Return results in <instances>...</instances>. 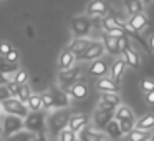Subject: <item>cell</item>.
<instances>
[{
	"label": "cell",
	"mask_w": 154,
	"mask_h": 141,
	"mask_svg": "<svg viewBox=\"0 0 154 141\" xmlns=\"http://www.w3.org/2000/svg\"><path fill=\"white\" fill-rule=\"evenodd\" d=\"M23 128V121H22L20 116L17 114H7L2 121V136L4 138H8L10 134L17 133Z\"/></svg>",
	"instance_id": "277c9868"
},
{
	"label": "cell",
	"mask_w": 154,
	"mask_h": 141,
	"mask_svg": "<svg viewBox=\"0 0 154 141\" xmlns=\"http://www.w3.org/2000/svg\"><path fill=\"white\" fill-rule=\"evenodd\" d=\"M104 141H106V139H104Z\"/></svg>",
	"instance_id": "11a10c76"
},
{
	"label": "cell",
	"mask_w": 154,
	"mask_h": 141,
	"mask_svg": "<svg viewBox=\"0 0 154 141\" xmlns=\"http://www.w3.org/2000/svg\"><path fill=\"white\" fill-rule=\"evenodd\" d=\"M118 123H119V128L123 131V134H128L134 128V120H118Z\"/></svg>",
	"instance_id": "836d02e7"
},
{
	"label": "cell",
	"mask_w": 154,
	"mask_h": 141,
	"mask_svg": "<svg viewBox=\"0 0 154 141\" xmlns=\"http://www.w3.org/2000/svg\"><path fill=\"white\" fill-rule=\"evenodd\" d=\"M128 134H129V141H147L151 138L147 130H137V128L131 130Z\"/></svg>",
	"instance_id": "d4e9b609"
},
{
	"label": "cell",
	"mask_w": 154,
	"mask_h": 141,
	"mask_svg": "<svg viewBox=\"0 0 154 141\" xmlns=\"http://www.w3.org/2000/svg\"><path fill=\"white\" fill-rule=\"evenodd\" d=\"M143 2H146V4H149V2H151V0H143Z\"/></svg>",
	"instance_id": "f907efd6"
},
{
	"label": "cell",
	"mask_w": 154,
	"mask_h": 141,
	"mask_svg": "<svg viewBox=\"0 0 154 141\" xmlns=\"http://www.w3.org/2000/svg\"><path fill=\"white\" fill-rule=\"evenodd\" d=\"M63 91H66L68 95H71V96L76 98V100H83V98L88 96V86L85 83H76V81Z\"/></svg>",
	"instance_id": "8fae6325"
},
{
	"label": "cell",
	"mask_w": 154,
	"mask_h": 141,
	"mask_svg": "<svg viewBox=\"0 0 154 141\" xmlns=\"http://www.w3.org/2000/svg\"><path fill=\"white\" fill-rule=\"evenodd\" d=\"M75 141H81V139H75Z\"/></svg>",
	"instance_id": "f5cc1de1"
},
{
	"label": "cell",
	"mask_w": 154,
	"mask_h": 141,
	"mask_svg": "<svg viewBox=\"0 0 154 141\" xmlns=\"http://www.w3.org/2000/svg\"><path fill=\"white\" fill-rule=\"evenodd\" d=\"M80 77V68H68V70H61L60 75H58V80H60V85L63 86V90H66L68 86L75 83Z\"/></svg>",
	"instance_id": "52a82bcc"
},
{
	"label": "cell",
	"mask_w": 154,
	"mask_h": 141,
	"mask_svg": "<svg viewBox=\"0 0 154 141\" xmlns=\"http://www.w3.org/2000/svg\"><path fill=\"white\" fill-rule=\"evenodd\" d=\"M101 100L108 101V103H113V105H119V96H118L116 91H101Z\"/></svg>",
	"instance_id": "1f68e13d"
},
{
	"label": "cell",
	"mask_w": 154,
	"mask_h": 141,
	"mask_svg": "<svg viewBox=\"0 0 154 141\" xmlns=\"http://www.w3.org/2000/svg\"><path fill=\"white\" fill-rule=\"evenodd\" d=\"M0 106H2V110L7 114H17V116H20V118H25L30 113L27 105H25L23 101H20L18 98H14V96L0 101Z\"/></svg>",
	"instance_id": "6da1fadb"
},
{
	"label": "cell",
	"mask_w": 154,
	"mask_h": 141,
	"mask_svg": "<svg viewBox=\"0 0 154 141\" xmlns=\"http://www.w3.org/2000/svg\"><path fill=\"white\" fill-rule=\"evenodd\" d=\"M123 58L126 60V63L129 65L131 68H139V65H141L139 55H137L131 47H129V48H126V50H123Z\"/></svg>",
	"instance_id": "d6986e66"
},
{
	"label": "cell",
	"mask_w": 154,
	"mask_h": 141,
	"mask_svg": "<svg viewBox=\"0 0 154 141\" xmlns=\"http://www.w3.org/2000/svg\"><path fill=\"white\" fill-rule=\"evenodd\" d=\"M124 7H126V12L129 15H134V14H141L144 8V4L143 0H124Z\"/></svg>",
	"instance_id": "cb8c5ba5"
},
{
	"label": "cell",
	"mask_w": 154,
	"mask_h": 141,
	"mask_svg": "<svg viewBox=\"0 0 154 141\" xmlns=\"http://www.w3.org/2000/svg\"><path fill=\"white\" fill-rule=\"evenodd\" d=\"M76 139V133L70 128H63L60 131V141H75Z\"/></svg>",
	"instance_id": "d6a6232c"
},
{
	"label": "cell",
	"mask_w": 154,
	"mask_h": 141,
	"mask_svg": "<svg viewBox=\"0 0 154 141\" xmlns=\"http://www.w3.org/2000/svg\"><path fill=\"white\" fill-rule=\"evenodd\" d=\"M114 118V113L113 111H104V110H98L94 113V124L98 128H104L111 120Z\"/></svg>",
	"instance_id": "5bb4252c"
},
{
	"label": "cell",
	"mask_w": 154,
	"mask_h": 141,
	"mask_svg": "<svg viewBox=\"0 0 154 141\" xmlns=\"http://www.w3.org/2000/svg\"><path fill=\"white\" fill-rule=\"evenodd\" d=\"M108 10H109V7L104 0H91L86 7L88 15H106Z\"/></svg>",
	"instance_id": "9c48e42d"
},
{
	"label": "cell",
	"mask_w": 154,
	"mask_h": 141,
	"mask_svg": "<svg viewBox=\"0 0 154 141\" xmlns=\"http://www.w3.org/2000/svg\"><path fill=\"white\" fill-rule=\"evenodd\" d=\"M90 118L86 114H70V120H68V128L73 130L75 133H78L80 130H83L85 126L88 124Z\"/></svg>",
	"instance_id": "30bf717a"
},
{
	"label": "cell",
	"mask_w": 154,
	"mask_h": 141,
	"mask_svg": "<svg viewBox=\"0 0 154 141\" xmlns=\"http://www.w3.org/2000/svg\"><path fill=\"white\" fill-rule=\"evenodd\" d=\"M27 78H28L27 71H25V70H18L17 75H15V78H14V81H17L18 85H22V83H27Z\"/></svg>",
	"instance_id": "8d00e7d4"
},
{
	"label": "cell",
	"mask_w": 154,
	"mask_h": 141,
	"mask_svg": "<svg viewBox=\"0 0 154 141\" xmlns=\"http://www.w3.org/2000/svg\"><path fill=\"white\" fill-rule=\"evenodd\" d=\"M37 133L33 131H17V133L10 134L8 138H5V141H33Z\"/></svg>",
	"instance_id": "ffe728a7"
},
{
	"label": "cell",
	"mask_w": 154,
	"mask_h": 141,
	"mask_svg": "<svg viewBox=\"0 0 154 141\" xmlns=\"http://www.w3.org/2000/svg\"><path fill=\"white\" fill-rule=\"evenodd\" d=\"M5 60L10 61V63H17V60H18V52L15 50V48H12V50L8 52L7 55H5Z\"/></svg>",
	"instance_id": "f35d334b"
},
{
	"label": "cell",
	"mask_w": 154,
	"mask_h": 141,
	"mask_svg": "<svg viewBox=\"0 0 154 141\" xmlns=\"http://www.w3.org/2000/svg\"><path fill=\"white\" fill-rule=\"evenodd\" d=\"M114 118L116 120H134V114L128 106H119L114 111Z\"/></svg>",
	"instance_id": "4316f807"
},
{
	"label": "cell",
	"mask_w": 154,
	"mask_h": 141,
	"mask_svg": "<svg viewBox=\"0 0 154 141\" xmlns=\"http://www.w3.org/2000/svg\"><path fill=\"white\" fill-rule=\"evenodd\" d=\"M96 88L100 91H116L118 93V90H119V83L114 81V80H111V78H103L101 77L100 80L96 81Z\"/></svg>",
	"instance_id": "9a60e30c"
},
{
	"label": "cell",
	"mask_w": 154,
	"mask_h": 141,
	"mask_svg": "<svg viewBox=\"0 0 154 141\" xmlns=\"http://www.w3.org/2000/svg\"><path fill=\"white\" fill-rule=\"evenodd\" d=\"M7 98H12V95H10V91H8L7 85H0V101L7 100Z\"/></svg>",
	"instance_id": "60d3db41"
},
{
	"label": "cell",
	"mask_w": 154,
	"mask_h": 141,
	"mask_svg": "<svg viewBox=\"0 0 154 141\" xmlns=\"http://www.w3.org/2000/svg\"><path fill=\"white\" fill-rule=\"evenodd\" d=\"M78 133H80V139L81 141H104V139H106L103 133H100V131H93V130H88L86 126H85L83 130H80Z\"/></svg>",
	"instance_id": "4fadbf2b"
},
{
	"label": "cell",
	"mask_w": 154,
	"mask_h": 141,
	"mask_svg": "<svg viewBox=\"0 0 154 141\" xmlns=\"http://www.w3.org/2000/svg\"><path fill=\"white\" fill-rule=\"evenodd\" d=\"M149 141H154V134H151V138H149Z\"/></svg>",
	"instance_id": "681fc988"
},
{
	"label": "cell",
	"mask_w": 154,
	"mask_h": 141,
	"mask_svg": "<svg viewBox=\"0 0 154 141\" xmlns=\"http://www.w3.org/2000/svg\"><path fill=\"white\" fill-rule=\"evenodd\" d=\"M8 81H10V80L5 77V73H2V71H0V85H7Z\"/></svg>",
	"instance_id": "7dc6e473"
},
{
	"label": "cell",
	"mask_w": 154,
	"mask_h": 141,
	"mask_svg": "<svg viewBox=\"0 0 154 141\" xmlns=\"http://www.w3.org/2000/svg\"><path fill=\"white\" fill-rule=\"evenodd\" d=\"M104 130H106V133L109 134L113 139H118V138H121L123 136V131H121V128H119V123H118V120L116 118H113V120L109 121V123L104 126Z\"/></svg>",
	"instance_id": "7402d4cb"
},
{
	"label": "cell",
	"mask_w": 154,
	"mask_h": 141,
	"mask_svg": "<svg viewBox=\"0 0 154 141\" xmlns=\"http://www.w3.org/2000/svg\"><path fill=\"white\" fill-rule=\"evenodd\" d=\"M149 24V20H147V17L141 12V14H134V15H131V18L128 20V25H129L133 30H136V32H141L143 28H146V25Z\"/></svg>",
	"instance_id": "7c38bea8"
},
{
	"label": "cell",
	"mask_w": 154,
	"mask_h": 141,
	"mask_svg": "<svg viewBox=\"0 0 154 141\" xmlns=\"http://www.w3.org/2000/svg\"><path fill=\"white\" fill-rule=\"evenodd\" d=\"M18 67L17 63H10V61H7L5 58H0V71L2 73H14V71H17Z\"/></svg>",
	"instance_id": "4dcf8cb0"
},
{
	"label": "cell",
	"mask_w": 154,
	"mask_h": 141,
	"mask_svg": "<svg viewBox=\"0 0 154 141\" xmlns=\"http://www.w3.org/2000/svg\"><path fill=\"white\" fill-rule=\"evenodd\" d=\"M10 50H12V45H10V43H7V42H2V43H0V53L4 55V57H5V55H7Z\"/></svg>",
	"instance_id": "ee69618b"
},
{
	"label": "cell",
	"mask_w": 154,
	"mask_h": 141,
	"mask_svg": "<svg viewBox=\"0 0 154 141\" xmlns=\"http://www.w3.org/2000/svg\"><path fill=\"white\" fill-rule=\"evenodd\" d=\"M106 70H108V65L104 63L103 60H98V58H96V61H93L91 67L88 68L90 75H93V77H103V75L106 73Z\"/></svg>",
	"instance_id": "603a6c76"
},
{
	"label": "cell",
	"mask_w": 154,
	"mask_h": 141,
	"mask_svg": "<svg viewBox=\"0 0 154 141\" xmlns=\"http://www.w3.org/2000/svg\"><path fill=\"white\" fill-rule=\"evenodd\" d=\"M33 141H48V139H47V136H45L43 131H40V133H37V136H35Z\"/></svg>",
	"instance_id": "bcb514c9"
},
{
	"label": "cell",
	"mask_w": 154,
	"mask_h": 141,
	"mask_svg": "<svg viewBox=\"0 0 154 141\" xmlns=\"http://www.w3.org/2000/svg\"><path fill=\"white\" fill-rule=\"evenodd\" d=\"M137 130H151L154 128V114H146L136 123Z\"/></svg>",
	"instance_id": "484cf974"
},
{
	"label": "cell",
	"mask_w": 154,
	"mask_h": 141,
	"mask_svg": "<svg viewBox=\"0 0 154 141\" xmlns=\"http://www.w3.org/2000/svg\"><path fill=\"white\" fill-rule=\"evenodd\" d=\"M51 98H53V106L55 108H68L70 105V98H68V93L60 88H51L50 91Z\"/></svg>",
	"instance_id": "ba28073f"
},
{
	"label": "cell",
	"mask_w": 154,
	"mask_h": 141,
	"mask_svg": "<svg viewBox=\"0 0 154 141\" xmlns=\"http://www.w3.org/2000/svg\"><path fill=\"white\" fill-rule=\"evenodd\" d=\"M114 106H116V105H113V103H108V101L101 100V101H100V106H98V110H104V111H113V110H114Z\"/></svg>",
	"instance_id": "b9f144b4"
},
{
	"label": "cell",
	"mask_w": 154,
	"mask_h": 141,
	"mask_svg": "<svg viewBox=\"0 0 154 141\" xmlns=\"http://www.w3.org/2000/svg\"><path fill=\"white\" fill-rule=\"evenodd\" d=\"M40 98H42V106L43 108H47V110L53 108V98H51L50 93H42Z\"/></svg>",
	"instance_id": "e575fe53"
},
{
	"label": "cell",
	"mask_w": 154,
	"mask_h": 141,
	"mask_svg": "<svg viewBox=\"0 0 154 141\" xmlns=\"http://www.w3.org/2000/svg\"><path fill=\"white\" fill-rule=\"evenodd\" d=\"M141 86H143L144 93H147V91H152V90H154V80H149V78H144V80L141 81Z\"/></svg>",
	"instance_id": "74e56055"
},
{
	"label": "cell",
	"mask_w": 154,
	"mask_h": 141,
	"mask_svg": "<svg viewBox=\"0 0 154 141\" xmlns=\"http://www.w3.org/2000/svg\"><path fill=\"white\" fill-rule=\"evenodd\" d=\"M7 88H8V91H10L12 96H14V98L17 96V93H18V83H17V81L10 80V81L7 83Z\"/></svg>",
	"instance_id": "ab89813d"
},
{
	"label": "cell",
	"mask_w": 154,
	"mask_h": 141,
	"mask_svg": "<svg viewBox=\"0 0 154 141\" xmlns=\"http://www.w3.org/2000/svg\"><path fill=\"white\" fill-rule=\"evenodd\" d=\"M147 43H149V48H151V52H154V33L149 37V40H147Z\"/></svg>",
	"instance_id": "c3c4849f"
},
{
	"label": "cell",
	"mask_w": 154,
	"mask_h": 141,
	"mask_svg": "<svg viewBox=\"0 0 154 141\" xmlns=\"http://www.w3.org/2000/svg\"><path fill=\"white\" fill-rule=\"evenodd\" d=\"M23 128H27L28 131H33V133H40L45 128V114L42 111H32L25 116L23 121Z\"/></svg>",
	"instance_id": "3957f363"
},
{
	"label": "cell",
	"mask_w": 154,
	"mask_h": 141,
	"mask_svg": "<svg viewBox=\"0 0 154 141\" xmlns=\"http://www.w3.org/2000/svg\"><path fill=\"white\" fill-rule=\"evenodd\" d=\"M118 47H119L121 53H123V50L129 48V47H131V43H129V37H128V35H123V37L118 38Z\"/></svg>",
	"instance_id": "d590c367"
},
{
	"label": "cell",
	"mask_w": 154,
	"mask_h": 141,
	"mask_svg": "<svg viewBox=\"0 0 154 141\" xmlns=\"http://www.w3.org/2000/svg\"><path fill=\"white\" fill-rule=\"evenodd\" d=\"M146 101L149 105H154V90L152 91H147V93H146Z\"/></svg>",
	"instance_id": "f6af8a7d"
},
{
	"label": "cell",
	"mask_w": 154,
	"mask_h": 141,
	"mask_svg": "<svg viewBox=\"0 0 154 141\" xmlns=\"http://www.w3.org/2000/svg\"><path fill=\"white\" fill-rule=\"evenodd\" d=\"M75 60H76L75 53L66 48V50L60 55V68H61V70H68V68H71V65L75 63Z\"/></svg>",
	"instance_id": "44dd1931"
},
{
	"label": "cell",
	"mask_w": 154,
	"mask_h": 141,
	"mask_svg": "<svg viewBox=\"0 0 154 141\" xmlns=\"http://www.w3.org/2000/svg\"><path fill=\"white\" fill-rule=\"evenodd\" d=\"M0 133H2V128H0Z\"/></svg>",
	"instance_id": "db71d44e"
},
{
	"label": "cell",
	"mask_w": 154,
	"mask_h": 141,
	"mask_svg": "<svg viewBox=\"0 0 154 141\" xmlns=\"http://www.w3.org/2000/svg\"><path fill=\"white\" fill-rule=\"evenodd\" d=\"M91 42L90 40H86V38H83V37H78L76 40H73L70 43V47H68V50L70 52H73L75 53V57H78L80 53H83L85 50L88 48V45H90Z\"/></svg>",
	"instance_id": "2e32d148"
},
{
	"label": "cell",
	"mask_w": 154,
	"mask_h": 141,
	"mask_svg": "<svg viewBox=\"0 0 154 141\" xmlns=\"http://www.w3.org/2000/svg\"><path fill=\"white\" fill-rule=\"evenodd\" d=\"M0 58H5V57H4V55H2V53H0Z\"/></svg>",
	"instance_id": "816d5d0a"
},
{
	"label": "cell",
	"mask_w": 154,
	"mask_h": 141,
	"mask_svg": "<svg viewBox=\"0 0 154 141\" xmlns=\"http://www.w3.org/2000/svg\"><path fill=\"white\" fill-rule=\"evenodd\" d=\"M68 120H70V113H68L65 108H60L58 111L50 114L48 118V128L53 134H58L63 128L68 126Z\"/></svg>",
	"instance_id": "7a4b0ae2"
},
{
	"label": "cell",
	"mask_w": 154,
	"mask_h": 141,
	"mask_svg": "<svg viewBox=\"0 0 154 141\" xmlns=\"http://www.w3.org/2000/svg\"><path fill=\"white\" fill-rule=\"evenodd\" d=\"M103 45H104V50L111 55H119L121 50L118 47V38L111 37V35H104L103 37Z\"/></svg>",
	"instance_id": "ac0fdd59"
},
{
	"label": "cell",
	"mask_w": 154,
	"mask_h": 141,
	"mask_svg": "<svg viewBox=\"0 0 154 141\" xmlns=\"http://www.w3.org/2000/svg\"><path fill=\"white\" fill-rule=\"evenodd\" d=\"M124 67H126V60L124 58H118L116 61H113V65H111V80L119 83V78L124 71Z\"/></svg>",
	"instance_id": "e0dca14e"
},
{
	"label": "cell",
	"mask_w": 154,
	"mask_h": 141,
	"mask_svg": "<svg viewBox=\"0 0 154 141\" xmlns=\"http://www.w3.org/2000/svg\"><path fill=\"white\" fill-rule=\"evenodd\" d=\"M103 53H104V45H103V42H91V43L88 45L86 50H85L83 53H80L76 58H78L80 61L96 60V58H100Z\"/></svg>",
	"instance_id": "8992f818"
},
{
	"label": "cell",
	"mask_w": 154,
	"mask_h": 141,
	"mask_svg": "<svg viewBox=\"0 0 154 141\" xmlns=\"http://www.w3.org/2000/svg\"><path fill=\"white\" fill-rule=\"evenodd\" d=\"M106 33L111 35V37H114V38H119V37H123V35H126V33H124V30H123L121 27H119V28H113V30H108Z\"/></svg>",
	"instance_id": "7bdbcfd3"
},
{
	"label": "cell",
	"mask_w": 154,
	"mask_h": 141,
	"mask_svg": "<svg viewBox=\"0 0 154 141\" xmlns=\"http://www.w3.org/2000/svg\"><path fill=\"white\" fill-rule=\"evenodd\" d=\"M27 106H28V110H32V111H40V108H42L40 95H30V98L27 100Z\"/></svg>",
	"instance_id": "f1b7e54d"
},
{
	"label": "cell",
	"mask_w": 154,
	"mask_h": 141,
	"mask_svg": "<svg viewBox=\"0 0 154 141\" xmlns=\"http://www.w3.org/2000/svg\"><path fill=\"white\" fill-rule=\"evenodd\" d=\"M30 95H32L30 86H28L27 83H22V85H18V93H17L15 98H18L20 101H25V103H27V100L30 98Z\"/></svg>",
	"instance_id": "83f0119b"
},
{
	"label": "cell",
	"mask_w": 154,
	"mask_h": 141,
	"mask_svg": "<svg viewBox=\"0 0 154 141\" xmlns=\"http://www.w3.org/2000/svg\"><path fill=\"white\" fill-rule=\"evenodd\" d=\"M71 25V30L76 37H85V35L90 33L91 30V20L85 15H80V17H73L70 22Z\"/></svg>",
	"instance_id": "5b68a950"
},
{
	"label": "cell",
	"mask_w": 154,
	"mask_h": 141,
	"mask_svg": "<svg viewBox=\"0 0 154 141\" xmlns=\"http://www.w3.org/2000/svg\"><path fill=\"white\" fill-rule=\"evenodd\" d=\"M101 27L104 28V30H113V28H119V20L114 17H104L103 20H101Z\"/></svg>",
	"instance_id": "f546056e"
}]
</instances>
